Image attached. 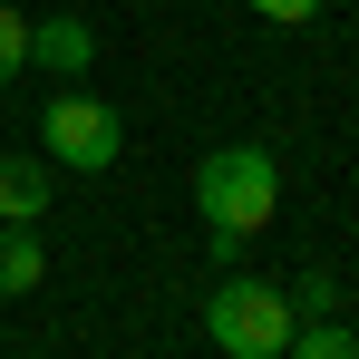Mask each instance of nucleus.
<instances>
[{"label": "nucleus", "instance_id": "obj_1", "mask_svg": "<svg viewBox=\"0 0 359 359\" xmlns=\"http://www.w3.org/2000/svg\"><path fill=\"white\" fill-rule=\"evenodd\" d=\"M194 214H204V233H262L272 214H282V156L262 146V136H233V146H214L204 165H194Z\"/></svg>", "mask_w": 359, "mask_h": 359}, {"label": "nucleus", "instance_id": "obj_7", "mask_svg": "<svg viewBox=\"0 0 359 359\" xmlns=\"http://www.w3.org/2000/svg\"><path fill=\"white\" fill-rule=\"evenodd\" d=\"M292 350H301V359H350L359 330L340 320V311H301V320H292Z\"/></svg>", "mask_w": 359, "mask_h": 359}, {"label": "nucleus", "instance_id": "obj_6", "mask_svg": "<svg viewBox=\"0 0 359 359\" xmlns=\"http://www.w3.org/2000/svg\"><path fill=\"white\" fill-rule=\"evenodd\" d=\"M39 282H49L39 224H0V292H39Z\"/></svg>", "mask_w": 359, "mask_h": 359}, {"label": "nucleus", "instance_id": "obj_3", "mask_svg": "<svg viewBox=\"0 0 359 359\" xmlns=\"http://www.w3.org/2000/svg\"><path fill=\"white\" fill-rule=\"evenodd\" d=\"M39 136H49V165H68V175H107L117 146H126V126H117L107 97H49Z\"/></svg>", "mask_w": 359, "mask_h": 359}, {"label": "nucleus", "instance_id": "obj_9", "mask_svg": "<svg viewBox=\"0 0 359 359\" xmlns=\"http://www.w3.org/2000/svg\"><path fill=\"white\" fill-rule=\"evenodd\" d=\"M292 311H340V282H330V272H301V282H292Z\"/></svg>", "mask_w": 359, "mask_h": 359}, {"label": "nucleus", "instance_id": "obj_4", "mask_svg": "<svg viewBox=\"0 0 359 359\" xmlns=\"http://www.w3.org/2000/svg\"><path fill=\"white\" fill-rule=\"evenodd\" d=\"M29 59L49 78H78V68H97V29L88 20H29Z\"/></svg>", "mask_w": 359, "mask_h": 359}, {"label": "nucleus", "instance_id": "obj_10", "mask_svg": "<svg viewBox=\"0 0 359 359\" xmlns=\"http://www.w3.org/2000/svg\"><path fill=\"white\" fill-rule=\"evenodd\" d=\"M252 20H282V29H301V20H320V0H243Z\"/></svg>", "mask_w": 359, "mask_h": 359}, {"label": "nucleus", "instance_id": "obj_5", "mask_svg": "<svg viewBox=\"0 0 359 359\" xmlns=\"http://www.w3.org/2000/svg\"><path fill=\"white\" fill-rule=\"evenodd\" d=\"M49 214V156H0V224H39Z\"/></svg>", "mask_w": 359, "mask_h": 359}, {"label": "nucleus", "instance_id": "obj_8", "mask_svg": "<svg viewBox=\"0 0 359 359\" xmlns=\"http://www.w3.org/2000/svg\"><path fill=\"white\" fill-rule=\"evenodd\" d=\"M20 68H29V20H20V10L0 0V88H10Z\"/></svg>", "mask_w": 359, "mask_h": 359}, {"label": "nucleus", "instance_id": "obj_2", "mask_svg": "<svg viewBox=\"0 0 359 359\" xmlns=\"http://www.w3.org/2000/svg\"><path fill=\"white\" fill-rule=\"evenodd\" d=\"M292 292L282 282H252V272H224L214 292H204V340L224 359H282L292 350Z\"/></svg>", "mask_w": 359, "mask_h": 359}]
</instances>
